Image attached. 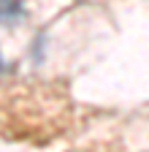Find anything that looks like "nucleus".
I'll list each match as a JSON object with an SVG mask.
<instances>
[{"label": "nucleus", "mask_w": 149, "mask_h": 152, "mask_svg": "<svg viewBox=\"0 0 149 152\" xmlns=\"http://www.w3.org/2000/svg\"><path fill=\"white\" fill-rule=\"evenodd\" d=\"M19 16H22V6L16 3V0H0V22H19Z\"/></svg>", "instance_id": "obj_1"}, {"label": "nucleus", "mask_w": 149, "mask_h": 152, "mask_svg": "<svg viewBox=\"0 0 149 152\" xmlns=\"http://www.w3.org/2000/svg\"><path fill=\"white\" fill-rule=\"evenodd\" d=\"M3 65H6V63H3V54H0V71H3Z\"/></svg>", "instance_id": "obj_2"}]
</instances>
